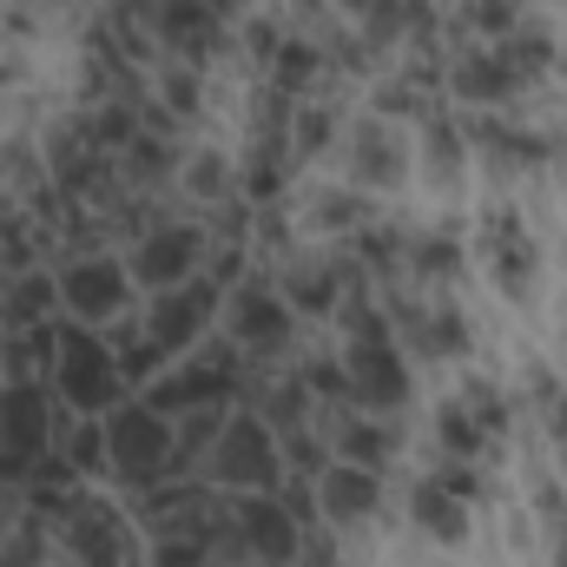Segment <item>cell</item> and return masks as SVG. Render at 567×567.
<instances>
[{"instance_id": "cell-1", "label": "cell", "mask_w": 567, "mask_h": 567, "mask_svg": "<svg viewBox=\"0 0 567 567\" xmlns=\"http://www.w3.org/2000/svg\"><path fill=\"white\" fill-rule=\"evenodd\" d=\"M330 172L350 178L357 192H370L377 205H396L403 192H416V126L357 106V113L343 120V140H337Z\"/></svg>"}, {"instance_id": "cell-2", "label": "cell", "mask_w": 567, "mask_h": 567, "mask_svg": "<svg viewBox=\"0 0 567 567\" xmlns=\"http://www.w3.org/2000/svg\"><path fill=\"white\" fill-rule=\"evenodd\" d=\"M265 278L278 284V297L297 310V323H330L343 310V297L370 284L343 245H317V238H297L290 251H278L265 265Z\"/></svg>"}, {"instance_id": "cell-3", "label": "cell", "mask_w": 567, "mask_h": 567, "mask_svg": "<svg viewBox=\"0 0 567 567\" xmlns=\"http://www.w3.org/2000/svg\"><path fill=\"white\" fill-rule=\"evenodd\" d=\"M212 245H218L212 225L172 205L165 218H152L140 238L126 245V271H133V284H140L145 297H165V290H178V284L212 271Z\"/></svg>"}, {"instance_id": "cell-4", "label": "cell", "mask_w": 567, "mask_h": 567, "mask_svg": "<svg viewBox=\"0 0 567 567\" xmlns=\"http://www.w3.org/2000/svg\"><path fill=\"white\" fill-rule=\"evenodd\" d=\"M100 429H106V475H113L126 495H145V488L185 475V468H178V449H172V416H158L152 403L106 410Z\"/></svg>"}, {"instance_id": "cell-5", "label": "cell", "mask_w": 567, "mask_h": 567, "mask_svg": "<svg viewBox=\"0 0 567 567\" xmlns=\"http://www.w3.org/2000/svg\"><path fill=\"white\" fill-rule=\"evenodd\" d=\"M303 323H297V310L278 297V284L265 278H245L231 297H225V343L251 363V370H271V363H290L303 343Z\"/></svg>"}, {"instance_id": "cell-6", "label": "cell", "mask_w": 567, "mask_h": 567, "mask_svg": "<svg viewBox=\"0 0 567 567\" xmlns=\"http://www.w3.org/2000/svg\"><path fill=\"white\" fill-rule=\"evenodd\" d=\"M198 475L212 488H225V495H258V488H278L284 482V449L251 410H231L225 429H218V442L205 449Z\"/></svg>"}, {"instance_id": "cell-7", "label": "cell", "mask_w": 567, "mask_h": 567, "mask_svg": "<svg viewBox=\"0 0 567 567\" xmlns=\"http://www.w3.org/2000/svg\"><path fill=\"white\" fill-rule=\"evenodd\" d=\"M535 86L522 80V66L508 60V47H449L442 60V100H455L462 113H508L522 106Z\"/></svg>"}, {"instance_id": "cell-8", "label": "cell", "mask_w": 567, "mask_h": 567, "mask_svg": "<svg viewBox=\"0 0 567 567\" xmlns=\"http://www.w3.org/2000/svg\"><path fill=\"white\" fill-rule=\"evenodd\" d=\"M383 212H390V205H377L370 192H357V185H350V178H337V172H317V178L290 198L297 231H303V238H317V245H350V238H363Z\"/></svg>"}, {"instance_id": "cell-9", "label": "cell", "mask_w": 567, "mask_h": 567, "mask_svg": "<svg viewBox=\"0 0 567 567\" xmlns=\"http://www.w3.org/2000/svg\"><path fill=\"white\" fill-rule=\"evenodd\" d=\"M53 284H60V303H66L80 323H113V317H126L133 297H140L126 258H113V251H80V258H66Z\"/></svg>"}, {"instance_id": "cell-10", "label": "cell", "mask_w": 567, "mask_h": 567, "mask_svg": "<svg viewBox=\"0 0 567 567\" xmlns=\"http://www.w3.org/2000/svg\"><path fill=\"white\" fill-rule=\"evenodd\" d=\"M475 178V152L462 133L455 106H435L429 120H416V192H429L435 205H455Z\"/></svg>"}, {"instance_id": "cell-11", "label": "cell", "mask_w": 567, "mask_h": 567, "mask_svg": "<svg viewBox=\"0 0 567 567\" xmlns=\"http://www.w3.org/2000/svg\"><path fill=\"white\" fill-rule=\"evenodd\" d=\"M310 495H317V522H330L343 535H370L383 522V508H390V475L357 468V462H330L310 482Z\"/></svg>"}, {"instance_id": "cell-12", "label": "cell", "mask_w": 567, "mask_h": 567, "mask_svg": "<svg viewBox=\"0 0 567 567\" xmlns=\"http://www.w3.org/2000/svg\"><path fill=\"white\" fill-rule=\"evenodd\" d=\"M317 429L330 442V462H357L377 475H396V462L410 449L403 416H377V410H330V416H317Z\"/></svg>"}, {"instance_id": "cell-13", "label": "cell", "mask_w": 567, "mask_h": 567, "mask_svg": "<svg viewBox=\"0 0 567 567\" xmlns=\"http://www.w3.org/2000/svg\"><path fill=\"white\" fill-rule=\"evenodd\" d=\"M423 449H429V455H449V462H488V468H502V462H508V449L475 423V416H468V403H462L455 390H435V396H429Z\"/></svg>"}, {"instance_id": "cell-14", "label": "cell", "mask_w": 567, "mask_h": 567, "mask_svg": "<svg viewBox=\"0 0 567 567\" xmlns=\"http://www.w3.org/2000/svg\"><path fill=\"white\" fill-rule=\"evenodd\" d=\"M218 310V290H212V278H192L178 284V290H165V297H152V310H145V343L152 350H185L192 343V330L205 323Z\"/></svg>"}, {"instance_id": "cell-15", "label": "cell", "mask_w": 567, "mask_h": 567, "mask_svg": "<svg viewBox=\"0 0 567 567\" xmlns=\"http://www.w3.org/2000/svg\"><path fill=\"white\" fill-rule=\"evenodd\" d=\"M0 442H7L20 462L47 449V410H40V396H33L27 383H0Z\"/></svg>"}, {"instance_id": "cell-16", "label": "cell", "mask_w": 567, "mask_h": 567, "mask_svg": "<svg viewBox=\"0 0 567 567\" xmlns=\"http://www.w3.org/2000/svg\"><path fill=\"white\" fill-rule=\"evenodd\" d=\"M535 350H542V363H555L567 377V290H548V303L535 310Z\"/></svg>"}, {"instance_id": "cell-17", "label": "cell", "mask_w": 567, "mask_h": 567, "mask_svg": "<svg viewBox=\"0 0 567 567\" xmlns=\"http://www.w3.org/2000/svg\"><path fill=\"white\" fill-rule=\"evenodd\" d=\"M548 86L567 100V27H561V47H555V73H548Z\"/></svg>"}, {"instance_id": "cell-18", "label": "cell", "mask_w": 567, "mask_h": 567, "mask_svg": "<svg viewBox=\"0 0 567 567\" xmlns=\"http://www.w3.org/2000/svg\"><path fill=\"white\" fill-rule=\"evenodd\" d=\"M238 567H290V561H238Z\"/></svg>"}, {"instance_id": "cell-19", "label": "cell", "mask_w": 567, "mask_h": 567, "mask_svg": "<svg viewBox=\"0 0 567 567\" xmlns=\"http://www.w3.org/2000/svg\"><path fill=\"white\" fill-rule=\"evenodd\" d=\"M542 7H567V0H542Z\"/></svg>"}]
</instances>
